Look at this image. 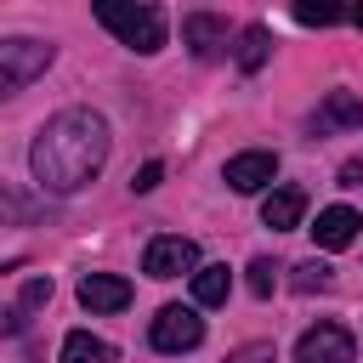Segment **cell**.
<instances>
[{
  "mask_svg": "<svg viewBox=\"0 0 363 363\" xmlns=\"http://www.w3.org/2000/svg\"><path fill=\"white\" fill-rule=\"evenodd\" d=\"M108 147H113V136H108V119H102V113H91V108H62V113H51V119L40 125V136H34V147H28V170H34L40 193L68 199V193H79V187H91V182L102 176Z\"/></svg>",
  "mask_w": 363,
  "mask_h": 363,
  "instance_id": "1",
  "label": "cell"
},
{
  "mask_svg": "<svg viewBox=\"0 0 363 363\" xmlns=\"http://www.w3.org/2000/svg\"><path fill=\"white\" fill-rule=\"evenodd\" d=\"M96 23L108 34H119V45H130L142 57H153L164 45V11L147 6V0H102L96 6Z\"/></svg>",
  "mask_w": 363,
  "mask_h": 363,
  "instance_id": "2",
  "label": "cell"
},
{
  "mask_svg": "<svg viewBox=\"0 0 363 363\" xmlns=\"http://www.w3.org/2000/svg\"><path fill=\"white\" fill-rule=\"evenodd\" d=\"M45 68H51V45H45V40H28V34L0 40V96H17V91L34 85Z\"/></svg>",
  "mask_w": 363,
  "mask_h": 363,
  "instance_id": "3",
  "label": "cell"
},
{
  "mask_svg": "<svg viewBox=\"0 0 363 363\" xmlns=\"http://www.w3.org/2000/svg\"><path fill=\"white\" fill-rule=\"evenodd\" d=\"M147 340H153V352H193L204 340V318L193 306H159Z\"/></svg>",
  "mask_w": 363,
  "mask_h": 363,
  "instance_id": "4",
  "label": "cell"
},
{
  "mask_svg": "<svg viewBox=\"0 0 363 363\" xmlns=\"http://www.w3.org/2000/svg\"><path fill=\"white\" fill-rule=\"evenodd\" d=\"M352 357H357V340L346 323H312L295 340V363H352Z\"/></svg>",
  "mask_w": 363,
  "mask_h": 363,
  "instance_id": "5",
  "label": "cell"
},
{
  "mask_svg": "<svg viewBox=\"0 0 363 363\" xmlns=\"http://www.w3.org/2000/svg\"><path fill=\"white\" fill-rule=\"evenodd\" d=\"M142 272L147 278H182V272H199V244L182 238V233H164L142 250Z\"/></svg>",
  "mask_w": 363,
  "mask_h": 363,
  "instance_id": "6",
  "label": "cell"
},
{
  "mask_svg": "<svg viewBox=\"0 0 363 363\" xmlns=\"http://www.w3.org/2000/svg\"><path fill=\"white\" fill-rule=\"evenodd\" d=\"M272 176H278V153H267V147H250V153L227 159V187L233 193H261V187H272Z\"/></svg>",
  "mask_w": 363,
  "mask_h": 363,
  "instance_id": "7",
  "label": "cell"
},
{
  "mask_svg": "<svg viewBox=\"0 0 363 363\" xmlns=\"http://www.w3.org/2000/svg\"><path fill=\"white\" fill-rule=\"evenodd\" d=\"M352 125H363V96L357 91H329L318 102V113H312L318 136H335V130H352Z\"/></svg>",
  "mask_w": 363,
  "mask_h": 363,
  "instance_id": "8",
  "label": "cell"
},
{
  "mask_svg": "<svg viewBox=\"0 0 363 363\" xmlns=\"http://www.w3.org/2000/svg\"><path fill=\"white\" fill-rule=\"evenodd\" d=\"M79 306H91V312H125L130 306V284L119 272H85L79 278Z\"/></svg>",
  "mask_w": 363,
  "mask_h": 363,
  "instance_id": "9",
  "label": "cell"
},
{
  "mask_svg": "<svg viewBox=\"0 0 363 363\" xmlns=\"http://www.w3.org/2000/svg\"><path fill=\"white\" fill-rule=\"evenodd\" d=\"M357 227H363V216L352 204H329V210H318L312 238H318V250H346V244H357Z\"/></svg>",
  "mask_w": 363,
  "mask_h": 363,
  "instance_id": "10",
  "label": "cell"
},
{
  "mask_svg": "<svg viewBox=\"0 0 363 363\" xmlns=\"http://www.w3.org/2000/svg\"><path fill=\"white\" fill-rule=\"evenodd\" d=\"M182 45H187L193 57H216V51L227 45V23L210 17V11H187V17H182Z\"/></svg>",
  "mask_w": 363,
  "mask_h": 363,
  "instance_id": "11",
  "label": "cell"
},
{
  "mask_svg": "<svg viewBox=\"0 0 363 363\" xmlns=\"http://www.w3.org/2000/svg\"><path fill=\"white\" fill-rule=\"evenodd\" d=\"M301 216H306V193H301V187H272V193L261 199V221H267L272 233L301 227Z\"/></svg>",
  "mask_w": 363,
  "mask_h": 363,
  "instance_id": "12",
  "label": "cell"
},
{
  "mask_svg": "<svg viewBox=\"0 0 363 363\" xmlns=\"http://www.w3.org/2000/svg\"><path fill=\"white\" fill-rule=\"evenodd\" d=\"M233 57H238V68H244V74H255V68H261V62L272 57V34H267L261 23H250V28L238 34V45H233Z\"/></svg>",
  "mask_w": 363,
  "mask_h": 363,
  "instance_id": "13",
  "label": "cell"
},
{
  "mask_svg": "<svg viewBox=\"0 0 363 363\" xmlns=\"http://www.w3.org/2000/svg\"><path fill=\"white\" fill-rule=\"evenodd\" d=\"M62 363H113V346L96 340L91 329H74V335L62 340Z\"/></svg>",
  "mask_w": 363,
  "mask_h": 363,
  "instance_id": "14",
  "label": "cell"
},
{
  "mask_svg": "<svg viewBox=\"0 0 363 363\" xmlns=\"http://www.w3.org/2000/svg\"><path fill=\"white\" fill-rule=\"evenodd\" d=\"M227 289H233V272H227V267H199V272H193V301H199V306H221Z\"/></svg>",
  "mask_w": 363,
  "mask_h": 363,
  "instance_id": "15",
  "label": "cell"
},
{
  "mask_svg": "<svg viewBox=\"0 0 363 363\" xmlns=\"http://www.w3.org/2000/svg\"><path fill=\"white\" fill-rule=\"evenodd\" d=\"M45 204L40 199H28V193H17V187H0V221H34Z\"/></svg>",
  "mask_w": 363,
  "mask_h": 363,
  "instance_id": "16",
  "label": "cell"
},
{
  "mask_svg": "<svg viewBox=\"0 0 363 363\" xmlns=\"http://www.w3.org/2000/svg\"><path fill=\"white\" fill-rule=\"evenodd\" d=\"M329 284H335V272H329L323 261H301V267H295V289H301V295H312V289H329Z\"/></svg>",
  "mask_w": 363,
  "mask_h": 363,
  "instance_id": "17",
  "label": "cell"
},
{
  "mask_svg": "<svg viewBox=\"0 0 363 363\" xmlns=\"http://www.w3.org/2000/svg\"><path fill=\"white\" fill-rule=\"evenodd\" d=\"M346 11L340 6H295V23H306V28H329V23H340Z\"/></svg>",
  "mask_w": 363,
  "mask_h": 363,
  "instance_id": "18",
  "label": "cell"
},
{
  "mask_svg": "<svg viewBox=\"0 0 363 363\" xmlns=\"http://www.w3.org/2000/svg\"><path fill=\"white\" fill-rule=\"evenodd\" d=\"M250 289H255V295H272V289H278V267H272L267 255L250 261Z\"/></svg>",
  "mask_w": 363,
  "mask_h": 363,
  "instance_id": "19",
  "label": "cell"
},
{
  "mask_svg": "<svg viewBox=\"0 0 363 363\" xmlns=\"http://www.w3.org/2000/svg\"><path fill=\"white\" fill-rule=\"evenodd\" d=\"M51 301V278H28L23 284V301H17V312H34V306H45Z\"/></svg>",
  "mask_w": 363,
  "mask_h": 363,
  "instance_id": "20",
  "label": "cell"
},
{
  "mask_svg": "<svg viewBox=\"0 0 363 363\" xmlns=\"http://www.w3.org/2000/svg\"><path fill=\"white\" fill-rule=\"evenodd\" d=\"M227 363H278V352H272V340H250V346H238Z\"/></svg>",
  "mask_w": 363,
  "mask_h": 363,
  "instance_id": "21",
  "label": "cell"
},
{
  "mask_svg": "<svg viewBox=\"0 0 363 363\" xmlns=\"http://www.w3.org/2000/svg\"><path fill=\"white\" fill-rule=\"evenodd\" d=\"M159 182H164V164H159V159H147V164H142V170L130 176V187H136V193H153Z\"/></svg>",
  "mask_w": 363,
  "mask_h": 363,
  "instance_id": "22",
  "label": "cell"
},
{
  "mask_svg": "<svg viewBox=\"0 0 363 363\" xmlns=\"http://www.w3.org/2000/svg\"><path fill=\"white\" fill-rule=\"evenodd\" d=\"M357 182H363V164L346 159V164H340V187H357Z\"/></svg>",
  "mask_w": 363,
  "mask_h": 363,
  "instance_id": "23",
  "label": "cell"
},
{
  "mask_svg": "<svg viewBox=\"0 0 363 363\" xmlns=\"http://www.w3.org/2000/svg\"><path fill=\"white\" fill-rule=\"evenodd\" d=\"M346 17H352V23H357V28H363V6H352V11H346Z\"/></svg>",
  "mask_w": 363,
  "mask_h": 363,
  "instance_id": "24",
  "label": "cell"
}]
</instances>
